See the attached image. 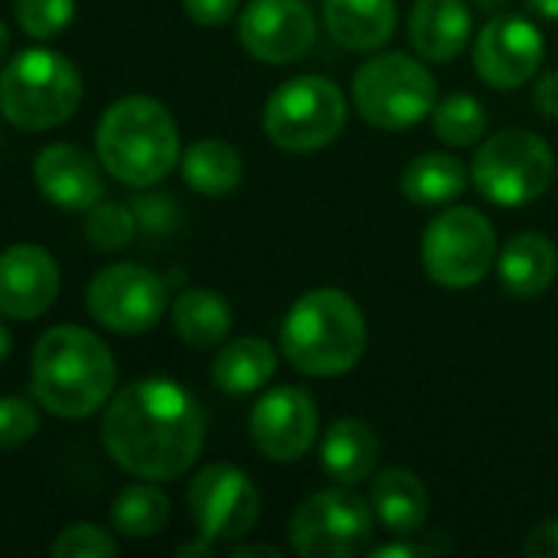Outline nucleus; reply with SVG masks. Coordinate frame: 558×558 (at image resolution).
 <instances>
[{"mask_svg": "<svg viewBox=\"0 0 558 558\" xmlns=\"http://www.w3.org/2000/svg\"><path fill=\"white\" fill-rule=\"evenodd\" d=\"M206 438L199 402L170 379H137L105 409L101 441L118 468L141 481H177Z\"/></svg>", "mask_w": 558, "mask_h": 558, "instance_id": "1", "label": "nucleus"}, {"mask_svg": "<svg viewBox=\"0 0 558 558\" xmlns=\"http://www.w3.org/2000/svg\"><path fill=\"white\" fill-rule=\"evenodd\" d=\"M33 396L56 418L95 415L114 389L111 350L82 327H52L33 350Z\"/></svg>", "mask_w": 558, "mask_h": 558, "instance_id": "2", "label": "nucleus"}, {"mask_svg": "<svg viewBox=\"0 0 558 558\" xmlns=\"http://www.w3.org/2000/svg\"><path fill=\"white\" fill-rule=\"evenodd\" d=\"M95 150L101 167L124 186H157L180 163L177 121L157 98H121L101 114L95 128Z\"/></svg>", "mask_w": 558, "mask_h": 558, "instance_id": "3", "label": "nucleus"}, {"mask_svg": "<svg viewBox=\"0 0 558 558\" xmlns=\"http://www.w3.org/2000/svg\"><path fill=\"white\" fill-rule=\"evenodd\" d=\"M366 350V320L356 301L337 288L301 294L281 324V353L304 376H343Z\"/></svg>", "mask_w": 558, "mask_h": 558, "instance_id": "4", "label": "nucleus"}, {"mask_svg": "<svg viewBox=\"0 0 558 558\" xmlns=\"http://www.w3.org/2000/svg\"><path fill=\"white\" fill-rule=\"evenodd\" d=\"M0 101L13 128L49 131L75 114L82 101V75L62 52L23 49L3 65Z\"/></svg>", "mask_w": 558, "mask_h": 558, "instance_id": "5", "label": "nucleus"}, {"mask_svg": "<svg viewBox=\"0 0 558 558\" xmlns=\"http://www.w3.org/2000/svg\"><path fill=\"white\" fill-rule=\"evenodd\" d=\"M196 543L180 546V556H213L248 536L262 517V497L245 471L232 464L203 468L186 490Z\"/></svg>", "mask_w": 558, "mask_h": 558, "instance_id": "6", "label": "nucleus"}, {"mask_svg": "<svg viewBox=\"0 0 558 558\" xmlns=\"http://www.w3.org/2000/svg\"><path fill=\"white\" fill-rule=\"evenodd\" d=\"M353 101L363 121L383 131H405L428 118L438 105L435 75L405 52H386L360 65Z\"/></svg>", "mask_w": 558, "mask_h": 558, "instance_id": "7", "label": "nucleus"}, {"mask_svg": "<svg viewBox=\"0 0 558 558\" xmlns=\"http://www.w3.org/2000/svg\"><path fill=\"white\" fill-rule=\"evenodd\" d=\"M262 121L275 147L311 154L340 137L347 124V101L337 82L324 75H298L275 88Z\"/></svg>", "mask_w": 558, "mask_h": 558, "instance_id": "8", "label": "nucleus"}, {"mask_svg": "<svg viewBox=\"0 0 558 558\" xmlns=\"http://www.w3.org/2000/svg\"><path fill=\"white\" fill-rule=\"evenodd\" d=\"M471 173L484 199L497 206H526L549 190L556 157L539 134L510 128L477 150Z\"/></svg>", "mask_w": 558, "mask_h": 558, "instance_id": "9", "label": "nucleus"}, {"mask_svg": "<svg viewBox=\"0 0 558 558\" xmlns=\"http://www.w3.org/2000/svg\"><path fill=\"white\" fill-rule=\"evenodd\" d=\"M497 258V232L481 209L454 206L432 219L422 239V262L435 284L471 288L487 278Z\"/></svg>", "mask_w": 558, "mask_h": 558, "instance_id": "10", "label": "nucleus"}, {"mask_svg": "<svg viewBox=\"0 0 558 558\" xmlns=\"http://www.w3.org/2000/svg\"><path fill=\"white\" fill-rule=\"evenodd\" d=\"M291 546L304 558H350L373 539V513L363 497L330 487L311 494L291 517Z\"/></svg>", "mask_w": 558, "mask_h": 558, "instance_id": "11", "label": "nucleus"}, {"mask_svg": "<svg viewBox=\"0 0 558 558\" xmlns=\"http://www.w3.org/2000/svg\"><path fill=\"white\" fill-rule=\"evenodd\" d=\"M167 311V284L144 265H111L88 284V314L111 333H147Z\"/></svg>", "mask_w": 558, "mask_h": 558, "instance_id": "12", "label": "nucleus"}, {"mask_svg": "<svg viewBox=\"0 0 558 558\" xmlns=\"http://www.w3.org/2000/svg\"><path fill=\"white\" fill-rule=\"evenodd\" d=\"M317 23L304 0H252L239 16V39L248 56L268 65H288L307 56Z\"/></svg>", "mask_w": 558, "mask_h": 558, "instance_id": "13", "label": "nucleus"}, {"mask_svg": "<svg viewBox=\"0 0 558 558\" xmlns=\"http://www.w3.org/2000/svg\"><path fill=\"white\" fill-rule=\"evenodd\" d=\"M255 448L268 461H298L311 451L317 438V405L298 386H281L265 392L248 418Z\"/></svg>", "mask_w": 558, "mask_h": 558, "instance_id": "14", "label": "nucleus"}, {"mask_svg": "<svg viewBox=\"0 0 558 558\" xmlns=\"http://www.w3.org/2000/svg\"><path fill=\"white\" fill-rule=\"evenodd\" d=\"M539 62H543L539 29L513 13H497L474 43V65L481 78L504 92L530 82Z\"/></svg>", "mask_w": 558, "mask_h": 558, "instance_id": "15", "label": "nucleus"}, {"mask_svg": "<svg viewBox=\"0 0 558 558\" xmlns=\"http://www.w3.org/2000/svg\"><path fill=\"white\" fill-rule=\"evenodd\" d=\"M59 294V265L39 245H10L0 258V311L7 320L43 317Z\"/></svg>", "mask_w": 558, "mask_h": 558, "instance_id": "16", "label": "nucleus"}, {"mask_svg": "<svg viewBox=\"0 0 558 558\" xmlns=\"http://www.w3.org/2000/svg\"><path fill=\"white\" fill-rule=\"evenodd\" d=\"M101 160L85 154L75 144H49L39 150L33 163L36 186L43 199L56 203L59 209L82 213L101 203Z\"/></svg>", "mask_w": 558, "mask_h": 558, "instance_id": "17", "label": "nucleus"}, {"mask_svg": "<svg viewBox=\"0 0 558 558\" xmlns=\"http://www.w3.org/2000/svg\"><path fill=\"white\" fill-rule=\"evenodd\" d=\"M471 26L464 0H415L409 13V43L428 62H451L464 52Z\"/></svg>", "mask_w": 558, "mask_h": 558, "instance_id": "18", "label": "nucleus"}, {"mask_svg": "<svg viewBox=\"0 0 558 558\" xmlns=\"http://www.w3.org/2000/svg\"><path fill=\"white\" fill-rule=\"evenodd\" d=\"M324 20L340 46L373 52L396 33V0H324Z\"/></svg>", "mask_w": 558, "mask_h": 558, "instance_id": "19", "label": "nucleus"}, {"mask_svg": "<svg viewBox=\"0 0 558 558\" xmlns=\"http://www.w3.org/2000/svg\"><path fill=\"white\" fill-rule=\"evenodd\" d=\"M500 281L513 298H536L543 294L558 271V252L553 239L539 235V232H523L513 235L497 262Z\"/></svg>", "mask_w": 558, "mask_h": 558, "instance_id": "20", "label": "nucleus"}, {"mask_svg": "<svg viewBox=\"0 0 558 558\" xmlns=\"http://www.w3.org/2000/svg\"><path fill=\"white\" fill-rule=\"evenodd\" d=\"M320 461H324V471L343 487L366 481L379 461V438H376L373 425H366L360 418L333 422L324 438Z\"/></svg>", "mask_w": 558, "mask_h": 558, "instance_id": "21", "label": "nucleus"}, {"mask_svg": "<svg viewBox=\"0 0 558 558\" xmlns=\"http://www.w3.org/2000/svg\"><path fill=\"white\" fill-rule=\"evenodd\" d=\"M373 510L389 533L415 536L428 520V490L412 471L389 468L373 481Z\"/></svg>", "mask_w": 558, "mask_h": 558, "instance_id": "22", "label": "nucleus"}, {"mask_svg": "<svg viewBox=\"0 0 558 558\" xmlns=\"http://www.w3.org/2000/svg\"><path fill=\"white\" fill-rule=\"evenodd\" d=\"M278 369V353L271 343L242 337L229 347H222L213 360V383L226 396H248L262 389Z\"/></svg>", "mask_w": 558, "mask_h": 558, "instance_id": "23", "label": "nucleus"}, {"mask_svg": "<svg viewBox=\"0 0 558 558\" xmlns=\"http://www.w3.org/2000/svg\"><path fill=\"white\" fill-rule=\"evenodd\" d=\"M232 327V311L222 294L193 288L173 301V330L193 350H209L226 340Z\"/></svg>", "mask_w": 558, "mask_h": 558, "instance_id": "24", "label": "nucleus"}, {"mask_svg": "<svg viewBox=\"0 0 558 558\" xmlns=\"http://www.w3.org/2000/svg\"><path fill=\"white\" fill-rule=\"evenodd\" d=\"M183 180L203 196H229L242 183V154L219 141L203 137L183 150Z\"/></svg>", "mask_w": 558, "mask_h": 558, "instance_id": "25", "label": "nucleus"}, {"mask_svg": "<svg viewBox=\"0 0 558 558\" xmlns=\"http://www.w3.org/2000/svg\"><path fill=\"white\" fill-rule=\"evenodd\" d=\"M468 186V167L441 150L415 157L402 173V193L415 206H445L454 203Z\"/></svg>", "mask_w": 558, "mask_h": 558, "instance_id": "26", "label": "nucleus"}, {"mask_svg": "<svg viewBox=\"0 0 558 558\" xmlns=\"http://www.w3.org/2000/svg\"><path fill=\"white\" fill-rule=\"evenodd\" d=\"M170 520V500L154 484H134L118 494L111 504V523L128 539H150Z\"/></svg>", "mask_w": 558, "mask_h": 558, "instance_id": "27", "label": "nucleus"}, {"mask_svg": "<svg viewBox=\"0 0 558 558\" xmlns=\"http://www.w3.org/2000/svg\"><path fill=\"white\" fill-rule=\"evenodd\" d=\"M432 124H435V134L445 144H451V147H471L487 131V111L471 95H448L445 101L435 105Z\"/></svg>", "mask_w": 558, "mask_h": 558, "instance_id": "28", "label": "nucleus"}, {"mask_svg": "<svg viewBox=\"0 0 558 558\" xmlns=\"http://www.w3.org/2000/svg\"><path fill=\"white\" fill-rule=\"evenodd\" d=\"M13 16L26 36L52 39L72 23L75 0H13Z\"/></svg>", "mask_w": 558, "mask_h": 558, "instance_id": "29", "label": "nucleus"}, {"mask_svg": "<svg viewBox=\"0 0 558 558\" xmlns=\"http://www.w3.org/2000/svg\"><path fill=\"white\" fill-rule=\"evenodd\" d=\"M85 235L98 252H121L134 235V213L121 203H98L88 213Z\"/></svg>", "mask_w": 558, "mask_h": 558, "instance_id": "30", "label": "nucleus"}, {"mask_svg": "<svg viewBox=\"0 0 558 558\" xmlns=\"http://www.w3.org/2000/svg\"><path fill=\"white\" fill-rule=\"evenodd\" d=\"M49 553L52 558H111L118 556V543L92 523H75L59 533Z\"/></svg>", "mask_w": 558, "mask_h": 558, "instance_id": "31", "label": "nucleus"}, {"mask_svg": "<svg viewBox=\"0 0 558 558\" xmlns=\"http://www.w3.org/2000/svg\"><path fill=\"white\" fill-rule=\"evenodd\" d=\"M39 428V415L36 409L20 399V396H7L3 405H0V441L7 451L20 448L23 441H29Z\"/></svg>", "mask_w": 558, "mask_h": 558, "instance_id": "32", "label": "nucleus"}, {"mask_svg": "<svg viewBox=\"0 0 558 558\" xmlns=\"http://www.w3.org/2000/svg\"><path fill=\"white\" fill-rule=\"evenodd\" d=\"M183 10L199 26H222L235 16L239 0H183Z\"/></svg>", "mask_w": 558, "mask_h": 558, "instance_id": "33", "label": "nucleus"}, {"mask_svg": "<svg viewBox=\"0 0 558 558\" xmlns=\"http://www.w3.org/2000/svg\"><path fill=\"white\" fill-rule=\"evenodd\" d=\"M523 553L530 558H558V520L539 523V526L526 536Z\"/></svg>", "mask_w": 558, "mask_h": 558, "instance_id": "34", "label": "nucleus"}, {"mask_svg": "<svg viewBox=\"0 0 558 558\" xmlns=\"http://www.w3.org/2000/svg\"><path fill=\"white\" fill-rule=\"evenodd\" d=\"M445 549H451V546H445V543H435V546H428V543H386V546H376L369 556L373 558H422V556H438V553H445Z\"/></svg>", "mask_w": 558, "mask_h": 558, "instance_id": "35", "label": "nucleus"}, {"mask_svg": "<svg viewBox=\"0 0 558 558\" xmlns=\"http://www.w3.org/2000/svg\"><path fill=\"white\" fill-rule=\"evenodd\" d=\"M533 101H536V108H539L546 118H558V72H549V75L536 85Z\"/></svg>", "mask_w": 558, "mask_h": 558, "instance_id": "36", "label": "nucleus"}, {"mask_svg": "<svg viewBox=\"0 0 558 558\" xmlns=\"http://www.w3.org/2000/svg\"><path fill=\"white\" fill-rule=\"evenodd\" d=\"M526 7L546 20H558V0H526Z\"/></svg>", "mask_w": 558, "mask_h": 558, "instance_id": "37", "label": "nucleus"}, {"mask_svg": "<svg viewBox=\"0 0 558 558\" xmlns=\"http://www.w3.org/2000/svg\"><path fill=\"white\" fill-rule=\"evenodd\" d=\"M474 3H477L481 10H487L490 16H497V13H504V10H507V3H510V0H474Z\"/></svg>", "mask_w": 558, "mask_h": 558, "instance_id": "38", "label": "nucleus"}, {"mask_svg": "<svg viewBox=\"0 0 558 558\" xmlns=\"http://www.w3.org/2000/svg\"><path fill=\"white\" fill-rule=\"evenodd\" d=\"M10 343H13V337H10V327L3 324V327H0V360L10 356Z\"/></svg>", "mask_w": 558, "mask_h": 558, "instance_id": "39", "label": "nucleus"}]
</instances>
